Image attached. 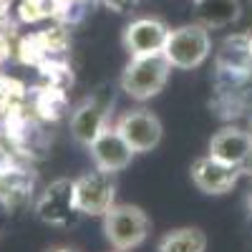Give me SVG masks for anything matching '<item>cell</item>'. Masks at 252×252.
Instances as JSON below:
<instances>
[{
    "label": "cell",
    "mask_w": 252,
    "mask_h": 252,
    "mask_svg": "<svg viewBox=\"0 0 252 252\" xmlns=\"http://www.w3.org/2000/svg\"><path fill=\"white\" fill-rule=\"evenodd\" d=\"M98 3L111 8V10H116V13H126V10H131L139 0H98Z\"/></svg>",
    "instance_id": "14"
},
{
    "label": "cell",
    "mask_w": 252,
    "mask_h": 252,
    "mask_svg": "<svg viewBox=\"0 0 252 252\" xmlns=\"http://www.w3.org/2000/svg\"><path fill=\"white\" fill-rule=\"evenodd\" d=\"M197 18L204 28H222L237 18V0H194Z\"/></svg>",
    "instance_id": "12"
},
{
    "label": "cell",
    "mask_w": 252,
    "mask_h": 252,
    "mask_svg": "<svg viewBox=\"0 0 252 252\" xmlns=\"http://www.w3.org/2000/svg\"><path fill=\"white\" fill-rule=\"evenodd\" d=\"M169 38V28L159 18H136L124 31V48L131 56L161 53Z\"/></svg>",
    "instance_id": "9"
},
{
    "label": "cell",
    "mask_w": 252,
    "mask_h": 252,
    "mask_svg": "<svg viewBox=\"0 0 252 252\" xmlns=\"http://www.w3.org/2000/svg\"><path fill=\"white\" fill-rule=\"evenodd\" d=\"M89 149H91V159H94V164L98 166V169L114 172V174L121 172V169H126V166L131 164V159H134V149L116 131V126H114V129H111V126H106V129H103L89 144Z\"/></svg>",
    "instance_id": "8"
},
{
    "label": "cell",
    "mask_w": 252,
    "mask_h": 252,
    "mask_svg": "<svg viewBox=\"0 0 252 252\" xmlns=\"http://www.w3.org/2000/svg\"><path fill=\"white\" fill-rule=\"evenodd\" d=\"M116 131L126 139V144L134 149V154L157 149L161 141V134H164L159 116L146 109H134L129 114H124L116 121Z\"/></svg>",
    "instance_id": "5"
},
{
    "label": "cell",
    "mask_w": 252,
    "mask_h": 252,
    "mask_svg": "<svg viewBox=\"0 0 252 252\" xmlns=\"http://www.w3.org/2000/svg\"><path fill=\"white\" fill-rule=\"evenodd\" d=\"M76 189V204L81 215H106V209L116 197V177L114 172H103L96 166V172H86L73 179Z\"/></svg>",
    "instance_id": "4"
},
{
    "label": "cell",
    "mask_w": 252,
    "mask_h": 252,
    "mask_svg": "<svg viewBox=\"0 0 252 252\" xmlns=\"http://www.w3.org/2000/svg\"><path fill=\"white\" fill-rule=\"evenodd\" d=\"M103 129H106V106L98 101H86L71 116V134L78 144H91Z\"/></svg>",
    "instance_id": "10"
},
{
    "label": "cell",
    "mask_w": 252,
    "mask_h": 252,
    "mask_svg": "<svg viewBox=\"0 0 252 252\" xmlns=\"http://www.w3.org/2000/svg\"><path fill=\"white\" fill-rule=\"evenodd\" d=\"M207 237L197 227H179L164 235L159 242V252H204Z\"/></svg>",
    "instance_id": "13"
},
{
    "label": "cell",
    "mask_w": 252,
    "mask_h": 252,
    "mask_svg": "<svg viewBox=\"0 0 252 252\" xmlns=\"http://www.w3.org/2000/svg\"><path fill=\"white\" fill-rule=\"evenodd\" d=\"M172 63L166 61L164 53H149V56H131L121 73V89L126 96L136 101L154 98L169 81Z\"/></svg>",
    "instance_id": "1"
},
{
    "label": "cell",
    "mask_w": 252,
    "mask_h": 252,
    "mask_svg": "<svg viewBox=\"0 0 252 252\" xmlns=\"http://www.w3.org/2000/svg\"><path fill=\"white\" fill-rule=\"evenodd\" d=\"M35 212L38 217L48 222V224H58V227H66L76 220L78 212V204H76V189L71 179H58L53 182L43 197L38 199L35 204Z\"/></svg>",
    "instance_id": "6"
},
{
    "label": "cell",
    "mask_w": 252,
    "mask_h": 252,
    "mask_svg": "<svg viewBox=\"0 0 252 252\" xmlns=\"http://www.w3.org/2000/svg\"><path fill=\"white\" fill-rule=\"evenodd\" d=\"M53 252H73V250H66V247H61V250H53Z\"/></svg>",
    "instance_id": "15"
},
{
    "label": "cell",
    "mask_w": 252,
    "mask_h": 252,
    "mask_svg": "<svg viewBox=\"0 0 252 252\" xmlns=\"http://www.w3.org/2000/svg\"><path fill=\"white\" fill-rule=\"evenodd\" d=\"M209 154L227 164L240 166L252 154V139H250V134H245L240 129H222L209 141Z\"/></svg>",
    "instance_id": "11"
},
{
    "label": "cell",
    "mask_w": 252,
    "mask_h": 252,
    "mask_svg": "<svg viewBox=\"0 0 252 252\" xmlns=\"http://www.w3.org/2000/svg\"><path fill=\"white\" fill-rule=\"evenodd\" d=\"M237 179H240V166L227 164L212 154L199 157L192 164V182L204 194H224L237 184Z\"/></svg>",
    "instance_id": "7"
},
{
    "label": "cell",
    "mask_w": 252,
    "mask_h": 252,
    "mask_svg": "<svg viewBox=\"0 0 252 252\" xmlns=\"http://www.w3.org/2000/svg\"><path fill=\"white\" fill-rule=\"evenodd\" d=\"M103 232L119 252H126L139 247L149 237L152 222L144 209L136 204H111L106 215H103Z\"/></svg>",
    "instance_id": "2"
},
{
    "label": "cell",
    "mask_w": 252,
    "mask_h": 252,
    "mask_svg": "<svg viewBox=\"0 0 252 252\" xmlns=\"http://www.w3.org/2000/svg\"><path fill=\"white\" fill-rule=\"evenodd\" d=\"M161 53L172 63V68H197L209 56V33L202 23L174 28L169 31Z\"/></svg>",
    "instance_id": "3"
}]
</instances>
